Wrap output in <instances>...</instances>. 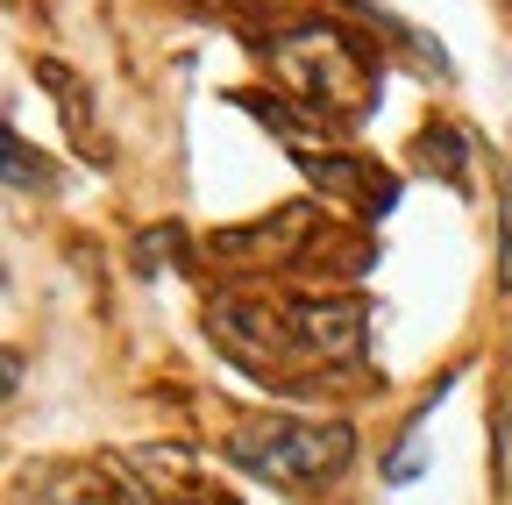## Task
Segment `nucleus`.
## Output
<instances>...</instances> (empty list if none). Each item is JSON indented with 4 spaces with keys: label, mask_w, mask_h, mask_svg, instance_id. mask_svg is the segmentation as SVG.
<instances>
[{
    "label": "nucleus",
    "mask_w": 512,
    "mask_h": 505,
    "mask_svg": "<svg viewBox=\"0 0 512 505\" xmlns=\"http://www.w3.org/2000/svg\"><path fill=\"white\" fill-rule=\"evenodd\" d=\"M498 285L512 292V178L498 185Z\"/></svg>",
    "instance_id": "12"
},
{
    "label": "nucleus",
    "mask_w": 512,
    "mask_h": 505,
    "mask_svg": "<svg viewBox=\"0 0 512 505\" xmlns=\"http://www.w3.org/2000/svg\"><path fill=\"white\" fill-rule=\"evenodd\" d=\"M413 164H420V171H434V178H448L456 193L470 185V164H463V136L448 129V121H434V129H420V136H413Z\"/></svg>",
    "instance_id": "9"
},
{
    "label": "nucleus",
    "mask_w": 512,
    "mask_h": 505,
    "mask_svg": "<svg viewBox=\"0 0 512 505\" xmlns=\"http://www.w3.org/2000/svg\"><path fill=\"white\" fill-rule=\"evenodd\" d=\"M292 328L313 363H349V356H363L370 306L356 292H306V299H292Z\"/></svg>",
    "instance_id": "4"
},
{
    "label": "nucleus",
    "mask_w": 512,
    "mask_h": 505,
    "mask_svg": "<svg viewBox=\"0 0 512 505\" xmlns=\"http://www.w3.org/2000/svg\"><path fill=\"white\" fill-rule=\"evenodd\" d=\"M207 328L214 342L249 363V370H285V356L299 349V328H292V299H264V292H214L207 299ZM306 356V349H299Z\"/></svg>",
    "instance_id": "3"
},
{
    "label": "nucleus",
    "mask_w": 512,
    "mask_h": 505,
    "mask_svg": "<svg viewBox=\"0 0 512 505\" xmlns=\"http://www.w3.org/2000/svg\"><path fill=\"white\" fill-rule=\"evenodd\" d=\"M0 157H8V178H15V185H50V164H43V157H29V143H22L15 129L0 136Z\"/></svg>",
    "instance_id": "10"
},
{
    "label": "nucleus",
    "mask_w": 512,
    "mask_h": 505,
    "mask_svg": "<svg viewBox=\"0 0 512 505\" xmlns=\"http://www.w3.org/2000/svg\"><path fill=\"white\" fill-rule=\"evenodd\" d=\"M36 79L64 100V114H72V143L86 150V157H107V143H100V129H93V107H86V93H79V79L72 72H64L57 65V57H43V65H36Z\"/></svg>",
    "instance_id": "8"
},
{
    "label": "nucleus",
    "mask_w": 512,
    "mask_h": 505,
    "mask_svg": "<svg viewBox=\"0 0 512 505\" xmlns=\"http://www.w3.org/2000/svg\"><path fill=\"white\" fill-rule=\"evenodd\" d=\"M420 427H427V413L406 427V441H399V449H392V463H384V477H392V484H413L420 470H427V456H420Z\"/></svg>",
    "instance_id": "11"
},
{
    "label": "nucleus",
    "mask_w": 512,
    "mask_h": 505,
    "mask_svg": "<svg viewBox=\"0 0 512 505\" xmlns=\"http://www.w3.org/2000/svg\"><path fill=\"white\" fill-rule=\"evenodd\" d=\"M235 107L264 121V129H271V136H278V143H285L299 164L342 157V129H335L328 114H313L306 100H278V93H256V86H242V93H235Z\"/></svg>",
    "instance_id": "5"
},
{
    "label": "nucleus",
    "mask_w": 512,
    "mask_h": 505,
    "mask_svg": "<svg viewBox=\"0 0 512 505\" xmlns=\"http://www.w3.org/2000/svg\"><path fill=\"white\" fill-rule=\"evenodd\" d=\"M271 65L285 72V86L313 107L328 114L335 129H349V121H363L377 107V65L370 50H356L335 22H292L271 36Z\"/></svg>",
    "instance_id": "1"
},
{
    "label": "nucleus",
    "mask_w": 512,
    "mask_h": 505,
    "mask_svg": "<svg viewBox=\"0 0 512 505\" xmlns=\"http://www.w3.org/2000/svg\"><path fill=\"white\" fill-rule=\"evenodd\" d=\"M171 249H178V228H150V235H143V249H136V264H143V271H157Z\"/></svg>",
    "instance_id": "13"
},
{
    "label": "nucleus",
    "mask_w": 512,
    "mask_h": 505,
    "mask_svg": "<svg viewBox=\"0 0 512 505\" xmlns=\"http://www.w3.org/2000/svg\"><path fill=\"white\" fill-rule=\"evenodd\" d=\"M356 456V434L342 420H292V413H256L228 434V463L271 484H320Z\"/></svg>",
    "instance_id": "2"
},
{
    "label": "nucleus",
    "mask_w": 512,
    "mask_h": 505,
    "mask_svg": "<svg viewBox=\"0 0 512 505\" xmlns=\"http://www.w3.org/2000/svg\"><path fill=\"white\" fill-rule=\"evenodd\" d=\"M15 505H121V498H114L107 470H93V463H57V470H43Z\"/></svg>",
    "instance_id": "7"
},
{
    "label": "nucleus",
    "mask_w": 512,
    "mask_h": 505,
    "mask_svg": "<svg viewBox=\"0 0 512 505\" xmlns=\"http://www.w3.org/2000/svg\"><path fill=\"white\" fill-rule=\"evenodd\" d=\"M313 207H285V214H271L264 228H228V235H214V257H228V264H249V257H306L313 249Z\"/></svg>",
    "instance_id": "6"
}]
</instances>
